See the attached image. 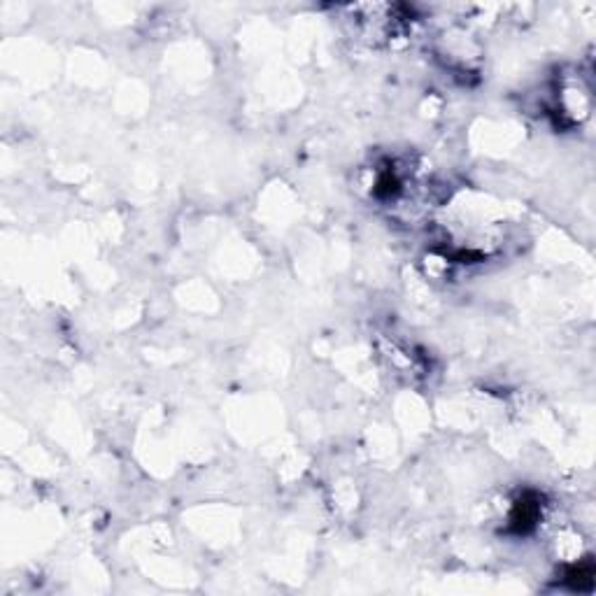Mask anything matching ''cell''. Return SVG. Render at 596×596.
<instances>
[{"instance_id":"obj_1","label":"cell","mask_w":596,"mask_h":596,"mask_svg":"<svg viewBox=\"0 0 596 596\" xmlns=\"http://www.w3.org/2000/svg\"><path fill=\"white\" fill-rule=\"evenodd\" d=\"M538 520V505L534 501H520L517 503V510L515 515H512V522H515L517 531H527L529 527H534Z\"/></svg>"}]
</instances>
